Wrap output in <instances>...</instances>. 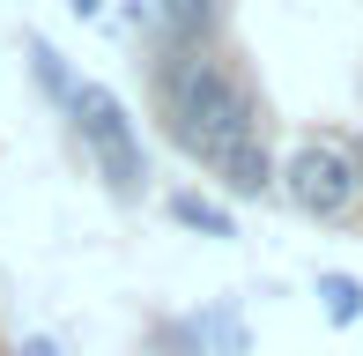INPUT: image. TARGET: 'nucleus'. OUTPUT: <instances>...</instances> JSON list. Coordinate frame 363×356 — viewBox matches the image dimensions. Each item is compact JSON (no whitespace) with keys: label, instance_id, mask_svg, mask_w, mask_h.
<instances>
[{"label":"nucleus","instance_id":"1","mask_svg":"<svg viewBox=\"0 0 363 356\" xmlns=\"http://www.w3.org/2000/svg\"><path fill=\"white\" fill-rule=\"evenodd\" d=\"M156 111L193 164L223 171L245 141H259V104L216 52H163L156 60Z\"/></svg>","mask_w":363,"mask_h":356},{"label":"nucleus","instance_id":"2","mask_svg":"<svg viewBox=\"0 0 363 356\" xmlns=\"http://www.w3.org/2000/svg\"><path fill=\"white\" fill-rule=\"evenodd\" d=\"M67 119H74L82 149H89V164L104 171V186L119 193V201H134L148 186V156H141V134H134V119H126V104L104 82H74L67 89Z\"/></svg>","mask_w":363,"mask_h":356},{"label":"nucleus","instance_id":"3","mask_svg":"<svg viewBox=\"0 0 363 356\" xmlns=\"http://www.w3.org/2000/svg\"><path fill=\"white\" fill-rule=\"evenodd\" d=\"M274 186H282L289 208L311 216V223H341L363 201V171H356V156L341 149V141H304V149L274 171Z\"/></svg>","mask_w":363,"mask_h":356},{"label":"nucleus","instance_id":"4","mask_svg":"<svg viewBox=\"0 0 363 356\" xmlns=\"http://www.w3.org/2000/svg\"><path fill=\"white\" fill-rule=\"evenodd\" d=\"M156 15H163V38L178 52H208L223 38V0H156Z\"/></svg>","mask_w":363,"mask_h":356},{"label":"nucleus","instance_id":"5","mask_svg":"<svg viewBox=\"0 0 363 356\" xmlns=\"http://www.w3.org/2000/svg\"><path fill=\"white\" fill-rule=\"evenodd\" d=\"M216 178H223L230 193H238V201H259V193L274 186V156H267V141H245V149L230 156V164H223Z\"/></svg>","mask_w":363,"mask_h":356},{"label":"nucleus","instance_id":"6","mask_svg":"<svg viewBox=\"0 0 363 356\" xmlns=\"http://www.w3.org/2000/svg\"><path fill=\"white\" fill-rule=\"evenodd\" d=\"M171 223H186V230H208V238H238V223H230V208L201 201V193H171Z\"/></svg>","mask_w":363,"mask_h":356},{"label":"nucleus","instance_id":"7","mask_svg":"<svg viewBox=\"0 0 363 356\" xmlns=\"http://www.w3.org/2000/svg\"><path fill=\"white\" fill-rule=\"evenodd\" d=\"M319 297H326V312H334L341 327L363 312V282H356V274H319Z\"/></svg>","mask_w":363,"mask_h":356},{"label":"nucleus","instance_id":"8","mask_svg":"<svg viewBox=\"0 0 363 356\" xmlns=\"http://www.w3.org/2000/svg\"><path fill=\"white\" fill-rule=\"evenodd\" d=\"M30 60H38V82H45V96H60V104H67V67H60V52H52V45H45V38H30Z\"/></svg>","mask_w":363,"mask_h":356},{"label":"nucleus","instance_id":"9","mask_svg":"<svg viewBox=\"0 0 363 356\" xmlns=\"http://www.w3.org/2000/svg\"><path fill=\"white\" fill-rule=\"evenodd\" d=\"M23 356H60L52 342H45V334H38V342H23Z\"/></svg>","mask_w":363,"mask_h":356}]
</instances>
